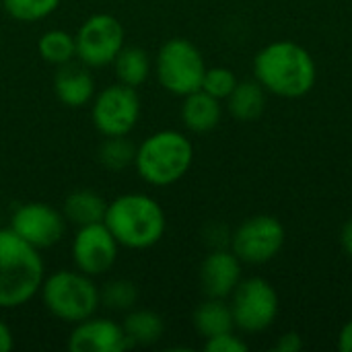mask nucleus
<instances>
[{
  "label": "nucleus",
  "mask_w": 352,
  "mask_h": 352,
  "mask_svg": "<svg viewBox=\"0 0 352 352\" xmlns=\"http://www.w3.org/2000/svg\"><path fill=\"white\" fill-rule=\"evenodd\" d=\"M155 72L165 91L177 97H186L202 89L206 62L202 52L190 39L173 37L159 47Z\"/></svg>",
  "instance_id": "nucleus-6"
},
{
  "label": "nucleus",
  "mask_w": 352,
  "mask_h": 352,
  "mask_svg": "<svg viewBox=\"0 0 352 352\" xmlns=\"http://www.w3.org/2000/svg\"><path fill=\"white\" fill-rule=\"evenodd\" d=\"M278 295L274 287L260 276L245 278L231 293V314L235 328L248 334L268 330L278 316Z\"/></svg>",
  "instance_id": "nucleus-7"
},
{
  "label": "nucleus",
  "mask_w": 352,
  "mask_h": 352,
  "mask_svg": "<svg viewBox=\"0 0 352 352\" xmlns=\"http://www.w3.org/2000/svg\"><path fill=\"white\" fill-rule=\"evenodd\" d=\"M120 243L105 227V223H95L78 227L72 239V260L76 270L89 276H101L109 272L118 260Z\"/></svg>",
  "instance_id": "nucleus-12"
},
{
  "label": "nucleus",
  "mask_w": 352,
  "mask_h": 352,
  "mask_svg": "<svg viewBox=\"0 0 352 352\" xmlns=\"http://www.w3.org/2000/svg\"><path fill=\"white\" fill-rule=\"evenodd\" d=\"M338 349L342 352H352V320L342 326L338 334Z\"/></svg>",
  "instance_id": "nucleus-29"
},
{
  "label": "nucleus",
  "mask_w": 352,
  "mask_h": 352,
  "mask_svg": "<svg viewBox=\"0 0 352 352\" xmlns=\"http://www.w3.org/2000/svg\"><path fill=\"white\" fill-rule=\"evenodd\" d=\"M0 6H2V0H0Z\"/></svg>",
  "instance_id": "nucleus-32"
},
{
  "label": "nucleus",
  "mask_w": 352,
  "mask_h": 352,
  "mask_svg": "<svg viewBox=\"0 0 352 352\" xmlns=\"http://www.w3.org/2000/svg\"><path fill=\"white\" fill-rule=\"evenodd\" d=\"M103 223L116 241L128 250L157 245L167 229L165 210L148 194H122L107 202Z\"/></svg>",
  "instance_id": "nucleus-3"
},
{
  "label": "nucleus",
  "mask_w": 352,
  "mask_h": 352,
  "mask_svg": "<svg viewBox=\"0 0 352 352\" xmlns=\"http://www.w3.org/2000/svg\"><path fill=\"white\" fill-rule=\"evenodd\" d=\"M140 118V97L134 87L109 85L91 101L93 126L103 136H128Z\"/></svg>",
  "instance_id": "nucleus-8"
},
{
  "label": "nucleus",
  "mask_w": 352,
  "mask_h": 352,
  "mask_svg": "<svg viewBox=\"0 0 352 352\" xmlns=\"http://www.w3.org/2000/svg\"><path fill=\"white\" fill-rule=\"evenodd\" d=\"M237 76L231 68L225 66H214V68H206L204 78H202V91H206L208 95L217 97V99H227L233 89L237 87Z\"/></svg>",
  "instance_id": "nucleus-26"
},
{
  "label": "nucleus",
  "mask_w": 352,
  "mask_h": 352,
  "mask_svg": "<svg viewBox=\"0 0 352 352\" xmlns=\"http://www.w3.org/2000/svg\"><path fill=\"white\" fill-rule=\"evenodd\" d=\"M95 78L89 72V66L74 62L58 66L54 76V91L62 105L72 109L89 105L95 97Z\"/></svg>",
  "instance_id": "nucleus-15"
},
{
  "label": "nucleus",
  "mask_w": 352,
  "mask_h": 352,
  "mask_svg": "<svg viewBox=\"0 0 352 352\" xmlns=\"http://www.w3.org/2000/svg\"><path fill=\"white\" fill-rule=\"evenodd\" d=\"M45 278L37 248L19 237L10 227L0 229V309L27 305Z\"/></svg>",
  "instance_id": "nucleus-2"
},
{
  "label": "nucleus",
  "mask_w": 352,
  "mask_h": 352,
  "mask_svg": "<svg viewBox=\"0 0 352 352\" xmlns=\"http://www.w3.org/2000/svg\"><path fill=\"white\" fill-rule=\"evenodd\" d=\"M223 105L221 99L208 95L206 91L198 89L184 97L182 105V122L194 134H206L221 124Z\"/></svg>",
  "instance_id": "nucleus-16"
},
{
  "label": "nucleus",
  "mask_w": 352,
  "mask_h": 352,
  "mask_svg": "<svg viewBox=\"0 0 352 352\" xmlns=\"http://www.w3.org/2000/svg\"><path fill=\"white\" fill-rule=\"evenodd\" d=\"M204 351L206 352H245L248 351V344L235 336L233 332H225V334H219V336H212V338H206L204 342Z\"/></svg>",
  "instance_id": "nucleus-27"
},
{
  "label": "nucleus",
  "mask_w": 352,
  "mask_h": 352,
  "mask_svg": "<svg viewBox=\"0 0 352 352\" xmlns=\"http://www.w3.org/2000/svg\"><path fill=\"white\" fill-rule=\"evenodd\" d=\"M10 229L37 250L54 248L66 233V219L62 210L45 202L21 204L10 217Z\"/></svg>",
  "instance_id": "nucleus-11"
},
{
  "label": "nucleus",
  "mask_w": 352,
  "mask_h": 352,
  "mask_svg": "<svg viewBox=\"0 0 352 352\" xmlns=\"http://www.w3.org/2000/svg\"><path fill=\"white\" fill-rule=\"evenodd\" d=\"M105 210H107V200L93 190H74L66 196L62 204V214L66 223L74 227L103 223Z\"/></svg>",
  "instance_id": "nucleus-17"
},
{
  "label": "nucleus",
  "mask_w": 352,
  "mask_h": 352,
  "mask_svg": "<svg viewBox=\"0 0 352 352\" xmlns=\"http://www.w3.org/2000/svg\"><path fill=\"white\" fill-rule=\"evenodd\" d=\"M340 241H342V248L344 252L352 258V219L342 227V235H340Z\"/></svg>",
  "instance_id": "nucleus-31"
},
{
  "label": "nucleus",
  "mask_w": 352,
  "mask_h": 352,
  "mask_svg": "<svg viewBox=\"0 0 352 352\" xmlns=\"http://www.w3.org/2000/svg\"><path fill=\"white\" fill-rule=\"evenodd\" d=\"M39 295L45 309L56 320L72 326L95 316L101 305L93 276L80 270H56L43 278Z\"/></svg>",
  "instance_id": "nucleus-5"
},
{
  "label": "nucleus",
  "mask_w": 352,
  "mask_h": 352,
  "mask_svg": "<svg viewBox=\"0 0 352 352\" xmlns=\"http://www.w3.org/2000/svg\"><path fill=\"white\" fill-rule=\"evenodd\" d=\"M287 231L272 214L245 219L231 235V252L241 264H266L276 258L285 245Z\"/></svg>",
  "instance_id": "nucleus-10"
},
{
  "label": "nucleus",
  "mask_w": 352,
  "mask_h": 352,
  "mask_svg": "<svg viewBox=\"0 0 352 352\" xmlns=\"http://www.w3.org/2000/svg\"><path fill=\"white\" fill-rule=\"evenodd\" d=\"M37 50H39V56L47 64H54V66L68 64L76 58L74 35H70L64 29H50V31L41 33V37L37 41Z\"/></svg>",
  "instance_id": "nucleus-22"
},
{
  "label": "nucleus",
  "mask_w": 352,
  "mask_h": 352,
  "mask_svg": "<svg viewBox=\"0 0 352 352\" xmlns=\"http://www.w3.org/2000/svg\"><path fill=\"white\" fill-rule=\"evenodd\" d=\"M132 346H148L161 340L165 332L163 318L153 309H130L122 324Z\"/></svg>",
  "instance_id": "nucleus-20"
},
{
  "label": "nucleus",
  "mask_w": 352,
  "mask_h": 352,
  "mask_svg": "<svg viewBox=\"0 0 352 352\" xmlns=\"http://www.w3.org/2000/svg\"><path fill=\"white\" fill-rule=\"evenodd\" d=\"M132 349L122 324L105 318H87L74 324L68 336L70 352H124Z\"/></svg>",
  "instance_id": "nucleus-13"
},
{
  "label": "nucleus",
  "mask_w": 352,
  "mask_h": 352,
  "mask_svg": "<svg viewBox=\"0 0 352 352\" xmlns=\"http://www.w3.org/2000/svg\"><path fill=\"white\" fill-rule=\"evenodd\" d=\"M192 322L202 338H212L225 332H233L235 328L231 305H227L225 299H214V297H208L194 309Z\"/></svg>",
  "instance_id": "nucleus-18"
},
{
  "label": "nucleus",
  "mask_w": 352,
  "mask_h": 352,
  "mask_svg": "<svg viewBox=\"0 0 352 352\" xmlns=\"http://www.w3.org/2000/svg\"><path fill=\"white\" fill-rule=\"evenodd\" d=\"M254 74L266 93L285 99L305 97L318 80L314 56L291 39H278L264 45L254 60Z\"/></svg>",
  "instance_id": "nucleus-1"
},
{
  "label": "nucleus",
  "mask_w": 352,
  "mask_h": 352,
  "mask_svg": "<svg viewBox=\"0 0 352 352\" xmlns=\"http://www.w3.org/2000/svg\"><path fill=\"white\" fill-rule=\"evenodd\" d=\"M124 27L118 16L109 12L91 14L76 31V58L89 68H101L113 64L116 56L124 47Z\"/></svg>",
  "instance_id": "nucleus-9"
},
{
  "label": "nucleus",
  "mask_w": 352,
  "mask_h": 352,
  "mask_svg": "<svg viewBox=\"0 0 352 352\" xmlns=\"http://www.w3.org/2000/svg\"><path fill=\"white\" fill-rule=\"evenodd\" d=\"M274 349L278 352H299L303 349V340L297 332H287L278 338Z\"/></svg>",
  "instance_id": "nucleus-28"
},
{
  "label": "nucleus",
  "mask_w": 352,
  "mask_h": 352,
  "mask_svg": "<svg viewBox=\"0 0 352 352\" xmlns=\"http://www.w3.org/2000/svg\"><path fill=\"white\" fill-rule=\"evenodd\" d=\"M101 305L111 311H130L138 301V289L132 280L116 278L103 285L99 291Z\"/></svg>",
  "instance_id": "nucleus-24"
},
{
  "label": "nucleus",
  "mask_w": 352,
  "mask_h": 352,
  "mask_svg": "<svg viewBox=\"0 0 352 352\" xmlns=\"http://www.w3.org/2000/svg\"><path fill=\"white\" fill-rule=\"evenodd\" d=\"M60 6V0H2V8L21 23H35Z\"/></svg>",
  "instance_id": "nucleus-25"
},
{
  "label": "nucleus",
  "mask_w": 352,
  "mask_h": 352,
  "mask_svg": "<svg viewBox=\"0 0 352 352\" xmlns=\"http://www.w3.org/2000/svg\"><path fill=\"white\" fill-rule=\"evenodd\" d=\"M136 159V144L126 136H105V140L97 148V161L113 173L126 171L134 165Z\"/></svg>",
  "instance_id": "nucleus-23"
},
{
  "label": "nucleus",
  "mask_w": 352,
  "mask_h": 352,
  "mask_svg": "<svg viewBox=\"0 0 352 352\" xmlns=\"http://www.w3.org/2000/svg\"><path fill=\"white\" fill-rule=\"evenodd\" d=\"M241 283V260L231 252L217 248L200 266V285L206 297L227 299Z\"/></svg>",
  "instance_id": "nucleus-14"
},
{
  "label": "nucleus",
  "mask_w": 352,
  "mask_h": 352,
  "mask_svg": "<svg viewBox=\"0 0 352 352\" xmlns=\"http://www.w3.org/2000/svg\"><path fill=\"white\" fill-rule=\"evenodd\" d=\"M266 89L258 80H241L227 97L229 113L239 122H254L264 113Z\"/></svg>",
  "instance_id": "nucleus-19"
},
{
  "label": "nucleus",
  "mask_w": 352,
  "mask_h": 352,
  "mask_svg": "<svg viewBox=\"0 0 352 352\" xmlns=\"http://www.w3.org/2000/svg\"><path fill=\"white\" fill-rule=\"evenodd\" d=\"M113 68H116V76L122 85L128 87H140L148 74H151V60L148 54L138 47V45H124L120 50V54L113 60Z\"/></svg>",
  "instance_id": "nucleus-21"
},
{
  "label": "nucleus",
  "mask_w": 352,
  "mask_h": 352,
  "mask_svg": "<svg viewBox=\"0 0 352 352\" xmlns=\"http://www.w3.org/2000/svg\"><path fill=\"white\" fill-rule=\"evenodd\" d=\"M12 346H14V336H12L10 328L0 320V352L12 351Z\"/></svg>",
  "instance_id": "nucleus-30"
},
{
  "label": "nucleus",
  "mask_w": 352,
  "mask_h": 352,
  "mask_svg": "<svg viewBox=\"0 0 352 352\" xmlns=\"http://www.w3.org/2000/svg\"><path fill=\"white\" fill-rule=\"evenodd\" d=\"M194 144L177 130H159L136 146L134 167L151 186H171L192 167Z\"/></svg>",
  "instance_id": "nucleus-4"
}]
</instances>
